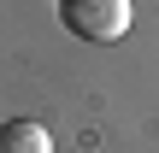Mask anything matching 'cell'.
<instances>
[{
  "label": "cell",
  "mask_w": 159,
  "mask_h": 153,
  "mask_svg": "<svg viewBox=\"0 0 159 153\" xmlns=\"http://www.w3.org/2000/svg\"><path fill=\"white\" fill-rule=\"evenodd\" d=\"M59 18L77 41H118L130 29V0H59Z\"/></svg>",
  "instance_id": "cell-1"
},
{
  "label": "cell",
  "mask_w": 159,
  "mask_h": 153,
  "mask_svg": "<svg viewBox=\"0 0 159 153\" xmlns=\"http://www.w3.org/2000/svg\"><path fill=\"white\" fill-rule=\"evenodd\" d=\"M0 153H53V136L35 118H12V124H0Z\"/></svg>",
  "instance_id": "cell-2"
}]
</instances>
